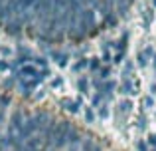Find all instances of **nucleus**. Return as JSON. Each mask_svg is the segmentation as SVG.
Wrapping results in <instances>:
<instances>
[{
    "instance_id": "f257e3e1",
    "label": "nucleus",
    "mask_w": 156,
    "mask_h": 151,
    "mask_svg": "<svg viewBox=\"0 0 156 151\" xmlns=\"http://www.w3.org/2000/svg\"><path fill=\"white\" fill-rule=\"evenodd\" d=\"M61 105H65V109H69V111L71 113H77L81 109V100H67V97H65L63 101H61Z\"/></svg>"
},
{
    "instance_id": "f03ea898",
    "label": "nucleus",
    "mask_w": 156,
    "mask_h": 151,
    "mask_svg": "<svg viewBox=\"0 0 156 151\" xmlns=\"http://www.w3.org/2000/svg\"><path fill=\"white\" fill-rule=\"evenodd\" d=\"M121 93H125V96H134V93H136L130 77H125V84H122V88H121Z\"/></svg>"
},
{
    "instance_id": "7ed1b4c3",
    "label": "nucleus",
    "mask_w": 156,
    "mask_h": 151,
    "mask_svg": "<svg viewBox=\"0 0 156 151\" xmlns=\"http://www.w3.org/2000/svg\"><path fill=\"white\" fill-rule=\"evenodd\" d=\"M148 56H152V48H144L142 52H138V56H136L138 64H140V66H146V64H148Z\"/></svg>"
},
{
    "instance_id": "20e7f679",
    "label": "nucleus",
    "mask_w": 156,
    "mask_h": 151,
    "mask_svg": "<svg viewBox=\"0 0 156 151\" xmlns=\"http://www.w3.org/2000/svg\"><path fill=\"white\" fill-rule=\"evenodd\" d=\"M119 108H121V111H122V113H129V111H130V108H133V104L126 100V101H121V105H119Z\"/></svg>"
},
{
    "instance_id": "39448f33",
    "label": "nucleus",
    "mask_w": 156,
    "mask_h": 151,
    "mask_svg": "<svg viewBox=\"0 0 156 151\" xmlns=\"http://www.w3.org/2000/svg\"><path fill=\"white\" fill-rule=\"evenodd\" d=\"M85 66H89V62H87V60H81V62H77L75 66H73V70H75V72H79V70H83Z\"/></svg>"
},
{
    "instance_id": "423d86ee",
    "label": "nucleus",
    "mask_w": 156,
    "mask_h": 151,
    "mask_svg": "<svg viewBox=\"0 0 156 151\" xmlns=\"http://www.w3.org/2000/svg\"><path fill=\"white\" fill-rule=\"evenodd\" d=\"M99 115L103 117V119H105V117H109V109H107V105H105V104H103V105H99Z\"/></svg>"
},
{
    "instance_id": "0eeeda50",
    "label": "nucleus",
    "mask_w": 156,
    "mask_h": 151,
    "mask_svg": "<svg viewBox=\"0 0 156 151\" xmlns=\"http://www.w3.org/2000/svg\"><path fill=\"white\" fill-rule=\"evenodd\" d=\"M77 85H79V89H81V92H87V80H85V77H81V80L79 81H77Z\"/></svg>"
},
{
    "instance_id": "6e6552de",
    "label": "nucleus",
    "mask_w": 156,
    "mask_h": 151,
    "mask_svg": "<svg viewBox=\"0 0 156 151\" xmlns=\"http://www.w3.org/2000/svg\"><path fill=\"white\" fill-rule=\"evenodd\" d=\"M101 100H103V93H97V96L93 97V105H99V104H101Z\"/></svg>"
},
{
    "instance_id": "1a4fd4ad",
    "label": "nucleus",
    "mask_w": 156,
    "mask_h": 151,
    "mask_svg": "<svg viewBox=\"0 0 156 151\" xmlns=\"http://www.w3.org/2000/svg\"><path fill=\"white\" fill-rule=\"evenodd\" d=\"M89 66H91V70H99V60H93V62H89Z\"/></svg>"
},
{
    "instance_id": "9d476101",
    "label": "nucleus",
    "mask_w": 156,
    "mask_h": 151,
    "mask_svg": "<svg viewBox=\"0 0 156 151\" xmlns=\"http://www.w3.org/2000/svg\"><path fill=\"white\" fill-rule=\"evenodd\" d=\"M144 105H146V109L152 108V97H144Z\"/></svg>"
},
{
    "instance_id": "9b49d317",
    "label": "nucleus",
    "mask_w": 156,
    "mask_h": 151,
    "mask_svg": "<svg viewBox=\"0 0 156 151\" xmlns=\"http://www.w3.org/2000/svg\"><path fill=\"white\" fill-rule=\"evenodd\" d=\"M138 127H140V129L146 127V117H140V119H138Z\"/></svg>"
},
{
    "instance_id": "f8f14e48",
    "label": "nucleus",
    "mask_w": 156,
    "mask_h": 151,
    "mask_svg": "<svg viewBox=\"0 0 156 151\" xmlns=\"http://www.w3.org/2000/svg\"><path fill=\"white\" fill-rule=\"evenodd\" d=\"M85 115H87V119H89V121H93V109H91V108H87Z\"/></svg>"
},
{
    "instance_id": "ddd939ff",
    "label": "nucleus",
    "mask_w": 156,
    "mask_h": 151,
    "mask_svg": "<svg viewBox=\"0 0 156 151\" xmlns=\"http://www.w3.org/2000/svg\"><path fill=\"white\" fill-rule=\"evenodd\" d=\"M136 147H138V151H148V149H146V145H144V143H140V141L136 143Z\"/></svg>"
},
{
    "instance_id": "4468645a",
    "label": "nucleus",
    "mask_w": 156,
    "mask_h": 151,
    "mask_svg": "<svg viewBox=\"0 0 156 151\" xmlns=\"http://www.w3.org/2000/svg\"><path fill=\"white\" fill-rule=\"evenodd\" d=\"M148 143H150V145H154V147H156V135H150V137H148Z\"/></svg>"
},
{
    "instance_id": "2eb2a0df",
    "label": "nucleus",
    "mask_w": 156,
    "mask_h": 151,
    "mask_svg": "<svg viewBox=\"0 0 156 151\" xmlns=\"http://www.w3.org/2000/svg\"><path fill=\"white\" fill-rule=\"evenodd\" d=\"M59 84H61V77H55V80L51 81V85H53V88H57V85H59Z\"/></svg>"
},
{
    "instance_id": "dca6fc26",
    "label": "nucleus",
    "mask_w": 156,
    "mask_h": 151,
    "mask_svg": "<svg viewBox=\"0 0 156 151\" xmlns=\"http://www.w3.org/2000/svg\"><path fill=\"white\" fill-rule=\"evenodd\" d=\"M8 68H10V66H8V64H6V62H0V70H2V72H6V70H8Z\"/></svg>"
},
{
    "instance_id": "f3484780",
    "label": "nucleus",
    "mask_w": 156,
    "mask_h": 151,
    "mask_svg": "<svg viewBox=\"0 0 156 151\" xmlns=\"http://www.w3.org/2000/svg\"><path fill=\"white\" fill-rule=\"evenodd\" d=\"M107 76H109V70H107V68H105V70L101 72V77H107Z\"/></svg>"
},
{
    "instance_id": "a211bd4d",
    "label": "nucleus",
    "mask_w": 156,
    "mask_h": 151,
    "mask_svg": "<svg viewBox=\"0 0 156 151\" xmlns=\"http://www.w3.org/2000/svg\"><path fill=\"white\" fill-rule=\"evenodd\" d=\"M154 6H156V0H154Z\"/></svg>"
}]
</instances>
